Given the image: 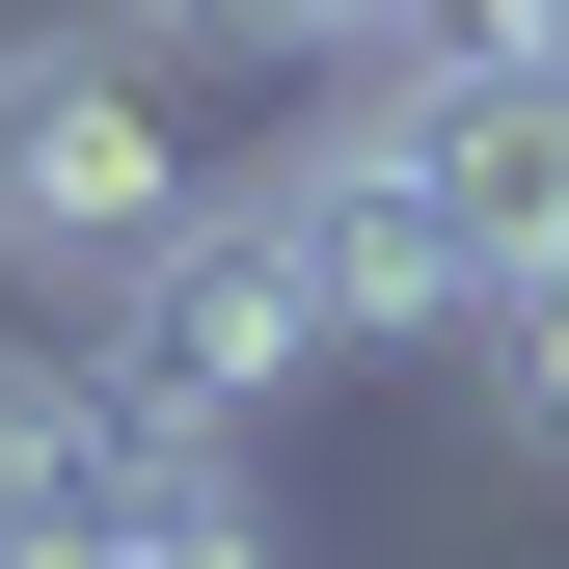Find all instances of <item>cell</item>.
Returning a JSON list of instances; mask_svg holds the SVG:
<instances>
[{"label":"cell","mask_w":569,"mask_h":569,"mask_svg":"<svg viewBox=\"0 0 569 569\" xmlns=\"http://www.w3.org/2000/svg\"><path fill=\"white\" fill-rule=\"evenodd\" d=\"M82 352L163 407V435H271V407L352 352V299H326V244H299V190H271V163H218V190H190V218L82 299Z\"/></svg>","instance_id":"obj_1"},{"label":"cell","mask_w":569,"mask_h":569,"mask_svg":"<svg viewBox=\"0 0 569 569\" xmlns=\"http://www.w3.org/2000/svg\"><path fill=\"white\" fill-rule=\"evenodd\" d=\"M190 136H163V82H136V28H0V271H54V299H109L136 244L190 218Z\"/></svg>","instance_id":"obj_2"},{"label":"cell","mask_w":569,"mask_h":569,"mask_svg":"<svg viewBox=\"0 0 569 569\" xmlns=\"http://www.w3.org/2000/svg\"><path fill=\"white\" fill-rule=\"evenodd\" d=\"M271 190H299V244H326L352 352H435V326H488V244H461L435 136H407L380 82H326V136H271Z\"/></svg>","instance_id":"obj_3"},{"label":"cell","mask_w":569,"mask_h":569,"mask_svg":"<svg viewBox=\"0 0 569 569\" xmlns=\"http://www.w3.org/2000/svg\"><path fill=\"white\" fill-rule=\"evenodd\" d=\"M380 109L435 136V190H461L488 299H516V271H569V54H516V82H380Z\"/></svg>","instance_id":"obj_4"},{"label":"cell","mask_w":569,"mask_h":569,"mask_svg":"<svg viewBox=\"0 0 569 569\" xmlns=\"http://www.w3.org/2000/svg\"><path fill=\"white\" fill-rule=\"evenodd\" d=\"M163 461V407L109 352H0V569H82V516Z\"/></svg>","instance_id":"obj_5"},{"label":"cell","mask_w":569,"mask_h":569,"mask_svg":"<svg viewBox=\"0 0 569 569\" xmlns=\"http://www.w3.org/2000/svg\"><path fill=\"white\" fill-rule=\"evenodd\" d=\"M82 569H271V516H244V435H163V461L82 516Z\"/></svg>","instance_id":"obj_6"},{"label":"cell","mask_w":569,"mask_h":569,"mask_svg":"<svg viewBox=\"0 0 569 569\" xmlns=\"http://www.w3.org/2000/svg\"><path fill=\"white\" fill-rule=\"evenodd\" d=\"M488 435L569 461V271H516V299H488Z\"/></svg>","instance_id":"obj_7"},{"label":"cell","mask_w":569,"mask_h":569,"mask_svg":"<svg viewBox=\"0 0 569 569\" xmlns=\"http://www.w3.org/2000/svg\"><path fill=\"white\" fill-rule=\"evenodd\" d=\"M109 28H136V54H326L352 0H109Z\"/></svg>","instance_id":"obj_8"}]
</instances>
